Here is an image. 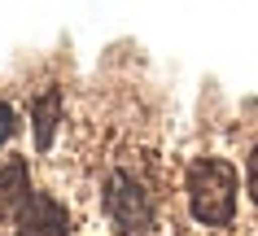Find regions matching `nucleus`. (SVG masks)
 Returning <instances> with one entry per match:
<instances>
[{"label": "nucleus", "instance_id": "1", "mask_svg": "<svg viewBox=\"0 0 258 236\" xmlns=\"http://www.w3.org/2000/svg\"><path fill=\"white\" fill-rule=\"evenodd\" d=\"M188 206L206 227H223L236 214V171L223 158H202L188 171Z\"/></svg>", "mask_w": 258, "mask_h": 236}, {"label": "nucleus", "instance_id": "2", "mask_svg": "<svg viewBox=\"0 0 258 236\" xmlns=\"http://www.w3.org/2000/svg\"><path fill=\"white\" fill-rule=\"evenodd\" d=\"M105 214L114 219V227L127 236H145L153 227V197L145 193V184L127 171H114L105 184Z\"/></svg>", "mask_w": 258, "mask_h": 236}, {"label": "nucleus", "instance_id": "3", "mask_svg": "<svg viewBox=\"0 0 258 236\" xmlns=\"http://www.w3.org/2000/svg\"><path fill=\"white\" fill-rule=\"evenodd\" d=\"M14 223H18V236H70L66 206L48 193H31L22 210L14 214Z\"/></svg>", "mask_w": 258, "mask_h": 236}, {"label": "nucleus", "instance_id": "4", "mask_svg": "<svg viewBox=\"0 0 258 236\" xmlns=\"http://www.w3.org/2000/svg\"><path fill=\"white\" fill-rule=\"evenodd\" d=\"M27 197H31V171H27L22 158H14V162L0 167V223L14 219Z\"/></svg>", "mask_w": 258, "mask_h": 236}, {"label": "nucleus", "instance_id": "5", "mask_svg": "<svg viewBox=\"0 0 258 236\" xmlns=\"http://www.w3.org/2000/svg\"><path fill=\"white\" fill-rule=\"evenodd\" d=\"M35 149L48 153L53 149V136H57V118H61V92L57 88H48L40 101H35Z\"/></svg>", "mask_w": 258, "mask_h": 236}, {"label": "nucleus", "instance_id": "6", "mask_svg": "<svg viewBox=\"0 0 258 236\" xmlns=\"http://www.w3.org/2000/svg\"><path fill=\"white\" fill-rule=\"evenodd\" d=\"M14 127H18V118H14V110L0 101V149L9 144V136H14Z\"/></svg>", "mask_w": 258, "mask_h": 236}, {"label": "nucleus", "instance_id": "7", "mask_svg": "<svg viewBox=\"0 0 258 236\" xmlns=\"http://www.w3.org/2000/svg\"><path fill=\"white\" fill-rule=\"evenodd\" d=\"M245 180H249V197L258 201V149L249 153V171H245Z\"/></svg>", "mask_w": 258, "mask_h": 236}]
</instances>
